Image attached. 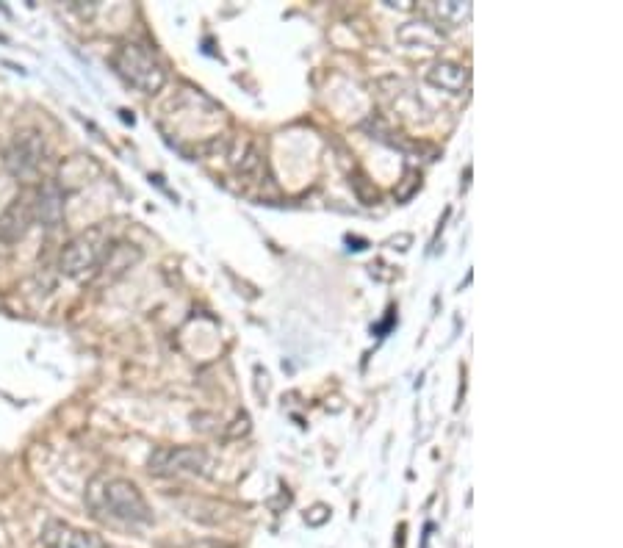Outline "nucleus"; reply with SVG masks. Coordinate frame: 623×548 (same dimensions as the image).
Here are the masks:
<instances>
[{
	"instance_id": "3",
	"label": "nucleus",
	"mask_w": 623,
	"mask_h": 548,
	"mask_svg": "<svg viewBox=\"0 0 623 548\" xmlns=\"http://www.w3.org/2000/svg\"><path fill=\"white\" fill-rule=\"evenodd\" d=\"M111 252V233L106 225H95L78 233L75 239L61 250L59 269L61 274H67L70 280H84L95 272L100 263L106 261V255Z\"/></svg>"
},
{
	"instance_id": "10",
	"label": "nucleus",
	"mask_w": 623,
	"mask_h": 548,
	"mask_svg": "<svg viewBox=\"0 0 623 548\" xmlns=\"http://www.w3.org/2000/svg\"><path fill=\"white\" fill-rule=\"evenodd\" d=\"M430 12L449 25H463L471 17V3H460V0H441L430 6Z\"/></svg>"
},
{
	"instance_id": "4",
	"label": "nucleus",
	"mask_w": 623,
	"mask_h": 548,
	"mask_svg": "<svg viewBox=\"0 0 623 548\" xmlns=\"http://www.w3.org/2000/svg\"><path fill=\"white\" fill-rule=\"evenodd\" d=\"M150 474L156 477H211V457L194 446H161L150 454Z\"/></svg>"
},
{
	"instance_id": "7",
	"label": "nucleus",
	"mask_w": 623,
	"mask_h": 548,
	"mask_svg": "<svg viewBox=\"0 0 623 548\" xmlns=\"http://www.w3.org/2000/svg\"><path fill=\"white\" fill-rule=\"evenodd\" d=\"M36 222L34 216V191L23 189L12 203L6 205V211L0 214V241L3 244H17L25 239V233Z\"/></svg>"
},
{
	"instance_id": "13",
	"label": "nucleus",
	"mask_w": 623,
	"mask_h": 548,
	"mask_svg": "<svg viewBox=\"0 0 623 548\" xmlns=\"http://www.w3.org/2000/svg\"><path fill=\"white\" fill-rule=\"evenodd\" d=\"M186 548H233L230 543H222V540H197V543H189Z\"/></svg>"
},
{
	"instance_id": "2",
	"label": "nucleus",
	"mask_w": 623,
	"mask_h": 548,
	"mask_svg": "<svg viewBox=\"0 0 623 548\" xmlns=\"http://www.w3.org/2000/svg\"><path fill=\"white\" fill-rule=\"evenodd\" d=\"M114 70L120 72L125 84L139 89L144 95H156L167 84V70L158 61L156 50H150L142 42H125L114 53Z\"/></svg>"
},
{
	"instance_id": "1",
	"label": "nucleus",
	"mask_w": 623,
	"mask_h": 548,
	"mask_svg": "<svg viewBox=\"0 0 623 548\" xmlns=\"http://www.w3.org/2000/svg\"><path fill=\"white\" fill-rule=\"evenodd\" d=\"M86 507L100 521L122 526H142L153 521V510L142 496V490L131 479L97 474L86 485Z\"/></svg>"
},
{
	"instance_id": "8",
	"label": "nucleus",
	"mask_w": 623,
	"mask_h": 548,
	"mask_svg": "<svg viewBox=\"0 0 623 548\" xmlns=\"http://www.w3.org/2000/svg\"><path fill=\"white\" fill-rule=\"evenodd\" d=\"M34 216L48 230H56L64 222V191L59 189V183L48 180L34 191Z\"/></svg>"
},
{
	"instance_id": "11",
	"label": "nucleus",
	"mask_w": 623,
	"mask_h": 548,
	"mask_svg": "<svg viewBox=\"0 0 623 548\" xmlns=\"http://www.w3.org/2000/svg\"><path fill=\"white\" fill-rule=\"evenodd\" d=\"M408 28L410 31H416V42L424 45L427 50H435L441 45V34H438L430 23H408ZM416 42H413V45H416Z\"/></svg>"
},
{
	"instance_id": "5",
	"label": "nucleus",
	"mask_w": 623,
	"mask_h": 548,
	"mask_svg": "<svg viewBox=\"0 0 623 548\" xmlns=\"http://www.w3.org/2000/svg\"><path fill=\"white\" fill-rule=\"evenodd\" d=\"M45 164V136L39 131H23L14 136L6 150V169L17 180L36 178V172Z\"/></svg>"
},
{
	"instance_id": "9",
	"label": "nucleus",
	"mask_w": 623,
	"mask_h": 548,
	"mask_svg": "<svg viewBox=\"0 0 623 548\" xmlns=\"http://www.w3.org/2000/svg\"><path fill=\"white\" fill-rule=\"evenodd\" d=\"M427 81L444 92H452V95H463L468 92V84H471V72L463 64H455V61H438L427 70Z\"/></svg>"
},
{
	"instance_id": "6",
	"label": "nucleus",
	"mask_w": 623,
	"mask_h": 548,
	"mask_svg": "<svg viewBox=\"0 0 623 548\" xmlns=\"http://www.w3.org/2000/svg\"><path fill=\"white\" fill-rule=\"evenodd\" d=\"M39 540L45 548H111L100 535L95 532H86L78 526L59 521V518H50L39 529Z\"/></svg>"
},
{
	"instance_id": "12",
	"label": "nucleus",
	"mask_w": 623,
	"mask_h": 548,
	"mask_svg": "<svg viewBox=\"0 0 623 548\" xmlns=\"http://www.w3.org/2000/svg\"><path fill=\"white\" fill-rule=\"evenodd\" d=\"M419 183H421L419 172H408V175H405V191H402V194H396V200H408L410 194H413V189H416Z\"/></svg>"
}]
</instances>
